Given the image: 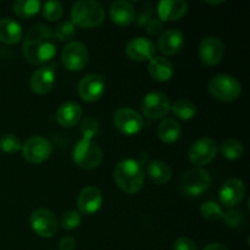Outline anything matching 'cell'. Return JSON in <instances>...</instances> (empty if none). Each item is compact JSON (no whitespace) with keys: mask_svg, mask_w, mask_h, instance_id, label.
Wrapping results in <instances>:
<instances>
[{"mask_svg":"<svg viewBox=\"0 0 250 250\" xmlns=\"http://www.w3.org/2000/svg\"><path fill=\"white\" fill-rule=\"evenodd\" d=\"M22 49L26 60L33 65H41L51 60L56 53L53 28L43 23L34 24L27 32Z\"/></svg>","mask_w":250,"mask_h":250,"instance_id":"1","label":"cell"},{"mask_svg":"<svg viewBox=\"0 0 250 250\" xmlns=\"http://www.w3.org/2000/svg\"><path fill=\"white\" fill-rule=\"evenodd\" d=\"M114 178L117 187L127 194H134L144 185V170L142 163L134 159L120 161L114 170Z\"/></svg>","mask_w":250,"mask_h":250,"instance_id":"2","label":"cell"},{"mask_svg":"<svg viewBox=\"0 0 250 250\" xmlns=\"http://www.w3.org/2000/svg\"><path fill=\"white\" fill-rule=\"evenodd\" d=\"M104 19V7L94 0H78L71 7V22L83 28H94Z\"/></svg>","mask_w":250,"mask_h":250,"instance_id":"3","label":"cell"},{"mask_svg":"<svg viewBox=\"0 0 250 250\" xmlns=\"http://www.w3.org/2000/svg\"><path fill=\"white\" fill-rule=\"evenodd\" d=\"M209 92L217 100L231 103L242 94V84L231 75H216L209 83Z\"/></svg>","mask_w":250,"mask_h":250,"instance_id":"4","label":"cell"},{"mask_svg":"<svg viewBox=\"0 0 250 250\" xmlns=\"http://www.w3.org/2000/svg\"><path fill=\"white\" fill-rule=\"evenodd\" d=\"M73 161L84 170H93L102 164L103 151L95 142L82 138L73 149Z\"/></svg>","mask_w":250,"mask_h":250,"instance_id":"5","label":"cell"},{"mask_svg":"<svg viewBox=\"0 0 250 250\" xmlns=\"http://www.w3.org/2000/svg\"><path fill=\"white\" fill-rule=\"evenodd\" d=\"M211 185L209 172L202 167H194L186 171L181 178V190L188 197H199L207 192Z\"/></svg>","mask_w":250,"mask_h":250,"instance_id":"6","label":"cell"},{"mask_svg":"<svg viewBox=\"0 0 250 250\" xmlns=\"http://www.w3.org/2000/svg\"><path fill=\"white\" fill-rule=\"evenodd\" d=\"M21 150L24 160L31 164H41L51 155L53 146L45 137L33 136L22 144Z\"/></svg>","mask_w":250,"mask_h":250,"instance_id":"7","label":"cell"},{"mask_svg":"<svg viewBox=\"0 0 250 250\" xmlns=\"http://www.w3.org/2000/svg\"><path fill=\"white\" fill-rule=\"evenodd\" d=\"M89 59V53L82 42H68L61 53V61L63 66L70 71H81L85 67Z\"/></svg>","mask_w":250,"mask_h":250,"instance_id":"8","label":"cell"},{"mask_svg":"<svg viewBox=\"0 0 250 250\" xmlns=\"http://www.w3.org/2000/svg\"><path fill=\"white\" fill-rule=\"evenodd\" d=\"M217 151H219V146L214 139L209 137H202L190 146L188 156L194 165L204 166L216 158Z\"/></svg>","mask_w":250,"mask_h":250,"instance_id":"9","label":"cell"},{"mask_svg":"<svg viewBox=\"0 0 250 250\" xmlns=\"http://www.w3.org/2000/svg\"><path fill=\"white\" fill-rule=\"evenodd\" d=\"M141 107L146 117L153 120H160L170 112L171 103L165 93L151 92L143 98Z\"/></svg>","mask_w":250,"mask_h":250,"instance_id":"10","label":"cell"},{"mask_svg":"<svg viewBox=\"0 0 250 250\" xmlns=\"http://www.w3.org/2000/svg\"><path fill=\"white\" fill-rule=\"evenodd\" d=\"M32 229L42 238H51L58 232V220L53 211L49 209L34 210L29 216Z\"/></svg>","mask_w":250,"mask_h":250,"instance_id":"11","label":"cell"},{"mask_svg":"<svg viewBox=\"0 0 250 250\" xmlns=\"http://www.w3.org/2000/svg\"><path fill=\"white\" fill-rule=\"evenodd\" d=\"M114 125L121 133L126 136L136 134L143 128V117L136 110L129 107H121L114 115Z\"/></svg>","mask_w":250,"mask_h":250,"instance_id":"12","label":"cell"},{"mask_svg":"<svg viewBox=\"0 0 250 250\" xmlns=\"http://www.w3.org/2000/svg\"><path fill=\"white\" fill-rule=\"evenodd\" d=\"M225 54L224 42L214 36L205 37L199 44L198 55L205 66H216L221 62Z\"/></svg>","mask_w":250,"mask_h":250,"instance_id":"13","label":"cell"},{"mask_svg":"<svg viewBox=\"0 0 250 250\" xmlns=\"http://www.w3.org/2000/svg\"><path fill=\"white\" fill-rule=\"evenodd\" d=\"M78 95L84 102H97L105 92V80L98 73H88L78 83Z\"/></svg>","mask_w":250,"mask_h":250,"instance_id":"14","label":"cell"},{"mask_svg":"<svg viewBox=\"0 0 250 250\" xmlns=\"http://www.w3.org/2000/svg\"><path fill=\"white\" fill-rule=\"evenodd\" d=\"M126 54L131 60L138 62L151 60L155 55V44L148 37H134L126 45Z\"/></svg>","mask_w":250,"mask_h":250,"instance_id":"15","label":"cell"},{"mask_svg":"<svg viewBox=\"0 0 250 250\" xmlns=\"http://www.w3.org/2000/svg\"><path fill=\"white\" fill-rule=\"evenodd\" d=\"M56 73L53 66H42L32 73L29 85L32 92L38 95L48 94L55 84Z\"/></svg>","mask_w":250,"mask_h":250,"instance_id":"16","label":"cell"},{"mask_svg":"<svg viewBox=\"0 0 250 250\" xmlns=\"http://www.w3.org/2000/svg\"><path fill=\"white\" fill-rule=\"evenodd\" d=\"M246 183L238 178L227 180L220 189V200L225 207L233 208L243 200L246 195Z\"/></svg>","mask_w":250,"mask_h":250,"instance_id":"17","label":"cell"},{"mask_svg":"<svg viewBox=\"0 0 250 250\" xmlns=\"http://www.w3.org/2000/svg\"><path fill=\"white\" fill-rule=\"evenodd\" d=\"M103 204L102 192L94 186H88L83 188L78 194L77 207L80 209V214L93 215L100 209Z\"/></svg>","mask_w":250,"mask_h":250,"instance_id":"18","label":"cell"},{"mask_svg":"<svg viewBox=\"0 0 250 250\" xmlns=\"http://www.w3.org/2000/svg\"><path fill=\"white\" fill-rule=\"evenodd\" d=\"M55 119L60 126L72 128L82 119V107L75 102H65L58 107Z\"/></svg>","mask_w":250,"mask_h":250,"instance_id":"19","label":"cell"},{"mask_svg":"<svg viewBox=\"0 0 250 250\" xmlns=\"http://www.w3.org/2000/svg\"><path fill=\"white\" fill-rule=\"evenodd\" d=\"M185 36L176 28L166 29L161 33L158 41V48L164 55H175L182 49Z\"/></svg>","mask_w":250,"mask_h":250,"instance_id":"20","label":"cell"},{"mask_svg":"<svg viewBox=\"0 0 250 250\" xmlns=\"http://www.w3.org/2000/svg\"><path fill=\"white\" fill-rule=\"evenodd\" d=\"M136 17V9L133 4L127 0H117L110 6V19L117 26H128Z\"/></svg>","mask_w":250,"mask_h":250,"instance_id":"21","label":"cell"},{"mask_svg":"<svg viewBox=\"0 0 250 250\" xmlns=\"http://www.w3.org/2000/svg\"><path fill=\"white\" fill-rule=\"evenodd\" d=\"M188 2L185 0H163L158 5V15L161 21H176L185 16Z\"/></svg>","mask_w":250,"mask_h":250,"instance_id":"22","label":"cell"},{"mask_svg":"<svg viewBox=\"0 0 250 250\" xmlns=\"http://www.w3.org/2000/svg\"><path fill=\"white\" fill-rule=\"evenodd\" d=\"M148 70L154 80L166 82L173 76V63L166 56H155L149 60Z\"/></svg>","mask_w":250,"mask_h":250,"instance_id":"23","label":"cell"},{"mask_svg":"<svg viewBox=\"0 0 250 250\" xmlns=\"http://www.w3.org/2000/svg\"><path fill=\"white\" fill-rule=\"evenodd\" d=\"M23 37L22 26L14 19L0 20V42L7 45L19 43Z\"/></svg>","mask_w":250,"mask_h":250,"instance_id":"24","label":"cell"},{"mask_svg":"<svg viewBox=\"0 0 250 250\" xmlns=\"http://www.w3.org/2000/svg\"><path fill=\"white\" fill-rule=\"evenodd\" d=\"M181 125L177 120L172 117H166L160 122L158 128V136L164 143H173L181 136Z\"/></svg>","mask_w":250,"mask_h":250,"instance_id":"25","label":"cell"},{"mask_svg":"<svg viewBox=\"0 0 250 250\" xmlns=\"http://www.w3.org/2000/svg\"><path fill=\"white\" fill-rule=\"evenodd\" d=\"M148 176L156 185H165L172 176L171 167L161 160H154L148 165Z\"/></svg>","mask_w":250,"mask_h":250,"instance_id":"26","label":"cell"},{"mask_svg":"<svg viewBox=\"0 0 250 250\" xmlns=\"http://www.w3.org/2000/svg\"><path fill=\"white\" fill-rule=\"evenodd\" d=\"M170 110H172L173 115L176 117L185 120V121L192 120L195 116V114H197V107H195L194 103L189 99H186V98L176 100Z\"/></svg>","mask_w":250,"mask_h":250,"instance_id":"27","label":"cell"},{"mask_svg":"<svg viewBox=\"0 0 250 250\" xmlns=\"http://www.w3.org/2000/svg\"><path fill=\"white\" fill-rule=\"evenodd\" d=\"M12 9L17 16L28 19L41 10V2L38 0H16L12 4Z\"/></svg>","mask_w":250,"mask_h":250,"instance_id":"28","label":"cell"},{"mask_svg":"<svg viewBox=\"0 0 250 250\" xmlns=\"http://www.w3.org/2000/svg\"><path fill=\"white\" fill-rule=\"evenodd\" d=\"M244 153V146L238 139L229 138L221 144V154L227 160H237L242 158Z\"/></svg>","mask_w":250,"mask_h":250,"instance_id":"29","label":"cell"},{"mask_svg":"<svg viewBox=\"0 0 250 250\" xmlns=\"http://www.w3.org/2000/svg\"><path fill=\"white\" fill-rule=\"evenodd\" d=\"M54 34H55V38L61 42H72L76 36V27L70 20H63L59 22L58 26L55 27Z\"/></svg>","mask_w":250,"mask_h":250,"instance_id":"30","label":"cell"},{"mask_svg":"<svg viewBox=\"0 0 250 250\" xmlns=\"http://www.w3.org/2000/svg\"><path fill=\"white\" fill-rule=\"evenodd\" d=\"M42 12H43V16L45 17V20H48L49 22H55L62 17L63 6L58 0H50L43 5Z\"/></svg>","mask_w":250,"mask_h":250,"instance_id":"31","label":"cell"},{"mask_svg":"<svg viewBox=\"0 0 250 250\" xmlns=\"http://www.w3.org/2000/svg\"><path fill=\"white\" fill-rule=\"evenodd\" d=\"M200 215L208 221H217L224 216L221 207L215 202H205L200 207Z\"/></svg>","mask_w":250,"mask_h":250,"instance_id":"32","label":"cell"},{"mask_svg":"<svg viewBox=\"0 0 250 250\" xmlns=\"http://www.w3.org/2000/svg\"><path fill=\"white\" fill-rule=\"evenodd\" d=\"M22 143L15 134H5L0 138V149L6 154H15L21 150Z\"/></svg>","mask_w":250,"mask_h":250,"instance_id":"33","label":"cell"},{"mask_svg":"<svg viewBox=\"0 0 250 250\" xmlns=\"http://www.w3.org/2000/svg\"><path fill=\"white\" fill-rule=\"evenodd\" d=\"M99 132V122L95 117L89 116L85 117L81 124V134L84 139H90L93 141L95 136Z\"/></svg>","mask_w":250,"mask_h":250,"instance_id":"34","label":"cell"},{"mask_svg":"<svg viewBox=\"0 0 250 250\" xmlns=\"http://www.w3.org/2000/svg\"><path fill=\"white\" fill-rule=\"evenodd\" d=\"M82 222V215L75 210H68L61 216V226L66 231H73Z\"/></svg>","mask_w":250,"mask_h":250,"instance_id":"35","label":"cell"},{"mask_svg":"<svg viewBox=\"0 0 250 250\" xmlns=\"http://www.w3.org/2000/svg\"><path fill=\"white\" fill-rule=\"evenodd\" d=\"M222 220L226 224V226L231 227V229H238L242 225L244 224V214L242 210L232 209L229 210L227 212H224V216H222Z\"/></svg>","mask_w":250,"mask_h":250,"instance_id":"36","label":"cell"},{"mask_svg":"<svg viewBox=\"0 0 250 250\" xmlns=\"http://www.w3.org/2000/svg\"><path fill=\"white\" fill-rule=\"evenodd\" d=\"M154 19V7L149 4H144L139 11L138 17H137V23L138 26H146L150 20Z\"/></svg>","mask_w":250,"mask_h":250,"instance_id":"37","label":"cell"},{"mask_svg":"<svg viewBox=\"0 0 250 250\" xmlns=\"http://www.w3.org/2000/svg\"><path fill=\"white\" fill-rule=\"evenodd\" d=\"M173 250H198V246L188 237H180L173 243Z\"/></svg>","mask_w":250,"mask_h":250,"instance_id":"38","label":"cell"},{"mask_svg":"<svg viewBox=\"0 0 250 250\" xmlns=\"http://www.w3.org/2000/svg\"><path fill=\"white\" fill-rule=\"evenodd\" d=\"M146 32H148L150 36H158V34L163 33L164 29V22L161 21L159 17H154L153 20L148 22L146 24Z\"/></svg>","mask_w":250,"mask_h":250,"instance_id":"39","label":"cell"},{"mask_svg":"<svg viewBox=\"0 0 250 250\" xmlns=\"http://www.w3.org/2000/svg\"><path fill=\"white\" fill-rule=\"evenodd\" d=\"M76 247H77V243L73 237H63L59 242V250H75Z\"/></svg>","mask_w":250,"mask_h":250,"instance_id":"40","label":"cell"},{"mask_svg":"<svg viewBox=\"0 0 250 250\" xmlns=\"http://www.w3.org/2000/svg\"><path fill=\"white\" fill-rule=\"evenodd\" d=\"M203 250H229V248H227L226 246H224V244L221 243H209L208 246L204 247V249Z\"/></svg>","mask_w":250,"mask_h":250,"instance_id":"41","label":"cell"},{"mask_svg":"<svg viewBox=\"0 0 250 250\" xmlns=\"http://www.w3.org/2000/svg\"><path fill=\"white\" fill-rule=\"evenodd\" d=\"M208 4H212V5H215V4H222V2H225L224 0H217V1H207Z\"/></svg>","mask_w":250,"mask_h":250,"instance_id":"42","label":"cell"}]
</instances>
